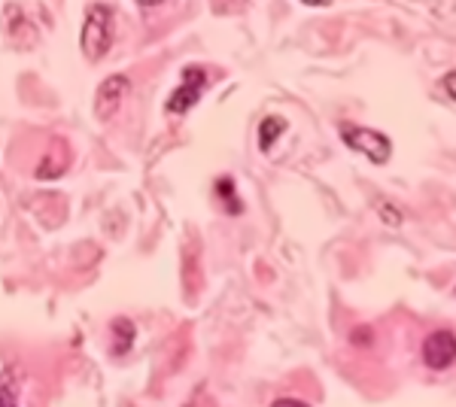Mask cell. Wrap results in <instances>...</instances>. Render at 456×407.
<instances>
[{
  "label": "cell",
  "mask_w": 456,
  "mask_h": 407,
  "mask_svg": "<svg viewBox=\"0 0 456 407\" xmlns=\"http://www.w3.org/2000/svg\"><path fill=\"white\" fill-rule=\"evenodd\" d=\"M110 43H113V12L110 6H88L83 34H79V46H83L88 61H104Z\"/></svg>",
  "instance_id": "6da1fadb"
},
{
  "label": "cell",
  "mask_w": 456,
  "mask_h": 407,
  "mask_svg": "<svg viewBox=\"0 0 456 407\" xmlns=\"http://www.w3.org/2000/svg\"><path fill=\"white\" fill-rule=\"evenodd\" d=\"M208 85H210V70L204 68V64H189V68H183L180 85H176L174 92H171V98H167L165 110L171 116H186L189 110H192L195 103L204 98Z\"/></svg>",
  "instance_id": "7a4b0ae2"
},
{
  "label": "cell",
  "mask_w": 456,
  "mask_h": 407,
  "mask_svg": "<svg viewBox=\"0 0 456 407\" xmlns=\"http://www.w3.org/2000/svg\"><path fill=\"white\" fill-rule=\"evenodd\" d=\"M341 140L350 146L353 152H362L365 159L374 161V165H387L393 159V140L387 134L374 128H365V125H353V122H344L341 125Z\"/></svg>",
  "instance_id": "3957f363"
},
{
  "label": "cell",
  "mask_w": 456,
  "mask_h": 407,
  "mask_svg": "<svg viewBox=\"0 0 456 407\" xmlns=\"http://www.w3.org/2000/svg\"><path fill=\"white\" fill-rule=\"evenodd\" d=\"M128 92H131V79L125 77V73H110L104 83L98 85V92H94V116H98L101 122H110L119 113Z\"/></svg>",
  "instance_id": "277c9868"
},
{
  "label": "cell",
  "mask_w": 456,
  "mask_h": 407,
  "mask_svg": "<svg viewBox=\"0 0 456 407\" xmlns=\"http://www.w3.org/2000/svg\"><path fill=\"white\" fill-rule=\"evenodd\" d=\"M420 353H423L426 368H432V371H447L456 362V335L447 329L429 331V335L423 338Z\"/></svg>",
  "instance_id": "5b68a950"
},
{
  "label": "cell",
  "mask_w": 456,
  "mask_h": 407,
  "mask_svg": "<svg viewBox=\"0 0 456 407\" xmlns=\"http://www.w3.org/2000/svg\"><path fill=\"white\" fill-rule=\"evenodd\" d=\"M134 340H137V325L131 322L128 316H116V320L110 322V353H113L116 359L128 356Z\"/></svg>",
  "instance_id": "8992f818"
},
{
  "label": "cell",
  "mask_w": 456,
  "mask_h": 407,
  "mask_svg": "<svg viewBox=\"0 0 456 407\" xmlns=\"http://www.w3.org/2000/svg\"><path fill=\"white\" fill-rule=\"evenodd\" d=\"M286 128H289V125H286L283 116H265L259 125V150L268 152L271 146L277 143V137L286 134Z\"/></svg>",
  "instance_id": "52a82bcc"
},
{
  "label": "cell",
  "mask_w": 456,
  "mask_h": 407,
  "mask_svg": "<svg viewBox=\"0 0 456 407\" xmlns=\"http://www.w3.org/2000/svg\"><path fill=\"white\" fill-rule=\"evenodd\" d=\"M213 189H216V198L225 204L228 213H240V210H244V204L238 201V191H234V180H232V176H219Z\"/></svg>",
  "instance_id": "ba28073f"
},
{
  "label": "cell",
  "mask_w": 456,
  "mask_h": 407,
  "mask_svg": "<svg viewBox=\"0 0 456 407\" xmlns=\"http://www.w3.org/2000/svg\"><path fill=\"white\" fill-rule=\"evenodd\" d=\"M374 210H378V216L387 222L389 228H399L402 225V210L395 204H389V201H384V198H380V201H374Z\"/></svg>",
  "instance_id": "9c48e42d"
},
{
  "label": "cell",
  "mask_w": 456,
  "mask_h": 407,
  "mask_svg": "<svg viewBox=\"0 0 456 407\" xmlns=\"http://www.w3.org/2000/svg\"><path fill=\"white\" fill-rule=\"evenodd\" d=\"M350 344L359 346V350H371V346H374V329H371V325H356V329L350 331Z\"/></svg>",
  "instance_id": "30bf717a"
},
{
  "label": "cell",
  "mask_w": 456,
  "mask_h": 407,
  "mask_svg": "<svg viewBox=\"0 0 456 407\" xmlns=\"http://www.w3.org/2000/svg\"><path fill=\"white\" fill-rule=\"evenodd\" d=\"M271 407H311L307 402H301V398H277Z\"/></svg>",
  "instance_id": "8fae6325"
},
{
  "label": "cell",
  "mask_w": 456,
  "mask_h": 407,
  "mask_svg": "<svg viewBox=\"0 0 456 407\" xmlns=\"http://www.w3.org/2000/svg\"><path fill=\"white\" fill-rule=\"evenodd\" d=\"M0 407H19L16 404V395H12L6 387H0Z\"/></svg>",
  "instance_id": "7c38bea8"
},
{
  "label": "cell",
  "mask_w": 456,
  "mask_h": 407,
  "mask_svg": "<svg viewBox=\"0 0 456 407\" xmlns=\"http://www.w3.org/2000/svg\"><path fill=\"white\" fill-rule=\"evenodd\" d=\"M444 88H447V94H451V98L456 101V73H451V77L444 79Z\"/></svg>",
  "instance_id": "4fadbf2b"
}]
</instances>
